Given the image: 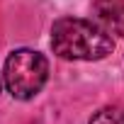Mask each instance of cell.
<instances>
[{"mask_svg": "<svg viewBox=\"0 0 124 124\" xmlns=\"http://www.w3.org/2000/svg\"><path fill=\"white\" fill-rule=\"evenodd\" d=\"M51 49L63 61H100L114 51V39L90 20L61 17L51 27Z\"/></svg>", "mask_w": 124, "mask_h": 124, "instance_id": "1", "label": "cell"}, {"mask_svg": "<svg viewBox=\"0 0 124 124\" xmlns=\"http://www.w3.org/2000/svg\"><path fill=\"white\" fill-rule=\"evenodd\" d=\"M49 80V61L34 49H15L5 58L3 85L15 100H34Z\"/></svg>", "mask_w": 124, "mask_h": 124, "instance_id": "2", "label": "cell"}, {"mask_svg": "<svg viewBox=\"0 0 124 124\" xmlns=\"http://www.w3.org/2000/svg\"><path fill=\"white\" fill-rule=\"evenodd\" d=\"M95 24L107 34L124 37V0H95L93 3Z\"/></svg>", "mask_w": 124, "mask_h": 124, "instance_id": "3", "label": "cell"}, {"mask_svg": "<svg viewBox=\"0 0 124 124\" xmlns=\"http://www.w3.org/2000/svg\"><path fill=\"white\" fill-rule=\"evenodd\" d=\"M88 124H124V107H119V105H105L97 112H93V117L88 119Z\"/></svg>", "mask_w": 124, "mask_h": 124, "instance_id": "4", "label": "cell"}, {"mask_svg": "<svg viewBox=\"0 0 124 124\" xmlns=\"http://www.w3.org/2000/svg\"><path fill=\"white\" fill-rule=\"evenodd\" d=\"M0 90H3V73H0Z\"/></svg>", "mask_w": 124, "mask_h": 124, "instance_id": "5", "label": "cell"}]
</instances>
